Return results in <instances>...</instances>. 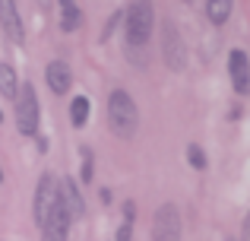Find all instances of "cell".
<instances>
[{"mask_svg": "<svg viewBox=\"0 0 250 241\" xmlns=\"http://www.w3.org/2000/svg\"><path fill=\"white\" fill-rule=\"evenodd\" d=\"M67 232H70V216L63 213V206L57 203V210L51 213L48 225L42 229V241H67Z\"/></svg>", "mask_w": 250, "mask_h": 241, "instance_id": "cell-11", "label": "cell"}, {"mask_svg": "<svg viewBox=\"0 0 250 241\" xmlns=\"http://www.w3.org/2000/svg\"><path fill=\"white\" fill-rule=\"evenodd\" d=\"M228 73H231V86L238 95H250V57L247 51L234 48L228 54Z\"/></svg>", "mask_w": 250, "mask_h": 241, "instance_id": "cell-6", "label": "cell"}, {"mask_svg": "<svg viewBox=\"0 0 250 241\" xmlns=\"http://www.w3.org/2000/svg\"><path fill=\"white\" fill-rule=\"evenodd\" d=\"M187 162L196 168V172H203V168L209 165V159H206V153H203V146H196V143H190V146H187Z\"/></svg>", "mask_w": 250, "mask_h": 241, "instance_id": "cell-17", "label": "cell"}, {"mask_svg": "<svg viewBox=\"0 0 250 241\" xmlns=\"http://www.w3.org/2000/svg\"><path fill=\"white\" fill-rule=\"evenodd\" d=\"M244 241H250V213L244 216Z\"/></svg>", "mask_w": 250, "mask_h": 241, "instance_id": "cell-19", "label": "cell"}, {"mask_svg": "<svg viewBox=\"0 0 250 241\" xmlns=\"http://www.w3.org/2000/svg\"><path fill=\"white\" fill-rule=\"evenodd\" d=\"M162 42H165V64H168L171 70H184L187 54H184V44H181V32H177V25L165 22V29H162Z\"/></svg>", "mask_w": 250, "mask_h": 241, "instance_id": "cell-7", "label": "cell"}, {"mask_svg": "<svg viewBox=\"0 0 250 241\" xmlns=\"http://www.w3.org/2000/svg\"><path fill=\"white\" fill-rule=\"evenodd\" d=\"M57 203H61V194H57V178L51 172H44L42 178H38V187H35V222L38 229H44L51 219V213L57 210Z\"/></svg>", "mask_w": 250, "mask_h": 241, "instance_id": "cell-3", "label": "cell"}, {"mask_svg": "<svg viewBox=\"0 0 250 241\" xmlns=\"http://www.w3.org/2000/svg\"><path fill=\"white\" fill-rule=\"evenodd\" d=\"M70 121H73V127H85V121H89V99L85 95H76L70 102Z\"/></svg>", "mask_w": 250, "mask_h": 241, "instance_id": "cell-15", "label": "cell"}, {"mask_svg": "<svg viewBox=\"0 0 250 241\" xmlns=\"http://www.w3.org/2000/svg\"><path fill=\"white\" fill-rule=\"evenodd\" d=\"M57 194H61V206H63V213L70 216V222H73V219H83L85 203H83V197H80V187H76V181H73V178L57 181Z\"/></svg>", "mask_w": 250, "mask_h": 241, "instance_id": "cell-8", "label": "cell"}, {"mask_svg": "<svg viewBox=\"0 0 250 241\" xmlns=\"http://www.w3.org/2000/svg\"><path fill=\"white\" fill-rule=\"evenodd\" d=\"M184 3H196V0H184Z\"/></svg>", "mask_w": 250, "mask_h": 241, "instance_id": "cell-20", "label": "cell"}, {"mask_svg": "<svg viewBox=\"0 0 250 241\" xmlns=\"http://www.w3.org/2000/svg\"><path fill=\"white\" fill-rule=\"evenodd\" d=\"M19 92V83H16V70L10 64H0V95L3 99H16Z\"/></svg>", "mask_w": 250, "mask_h": 241, "instance_id": "cell-14", "label": "cell"}, {"mask_svg": "<svg viewBox=\"0 0 250 241\" xmlns=\"http://www.w3.org/2000/svg\"><path fill=\"white\" fill-rule=\"evenodd\" d=\"M0 181H3V172H0Z\"/></svg>", "mask_w": 250, "mask_h": 241, "instance_id": "cell-22", "label": "cell"}, {"mask_svg": "<svg viewBox=\"0 0 250 241\" xmlns=\"http://www.w3.org/2000/svg\"><path fill=\"white\" fill-rule=\"evenodd\" d=\"M231 6H234V0H206L209 22L212 25H225L228 16H231Z\"/></svg>", "mask_w": 250, "mask_h": 241, "instance_id": "cell-13", "label": "cell"}, {"mask_svg": "<svg viewBox=\"0 0 250 241\" xmlns=\"http://www.w3.org/2000/svg\"><path fill=\"white\" fill-rule=\"evenodd\" d=\"M124 216H127V219L121 222L114 241H130V238H133V203H124Z\"/></svg>", "mask_w": 250, "mask_h": 241, "instance_id": "cell-16", "label": "cell"}, {"mask_svg": "<svg viewBox=\"0 0 250 241\" xmlns=\"http://www.w3.org/2000/svg\"><path fill=\"white\" fill-rule=\"evenodd\" d=\"M152 241H181V213L174 203H162L152 219Z\"/></svg>", "mask_w": 250, "mask_h": 241, "instance_id": "cell-5", "label": "cell"}, {"mask_svg": "<svg viewBox=\"0 0 250 241\" xmlns=\"http://www.w3.org/2000/svg\"><path fill=\"white\" fill-rule=\"evenodd\" d=\"M92 172H95V165H92V153L83 149V181H92Z\"/></svg>", "mask_w": 250, "mask_h": 241, "instance_id": "cell-18", "label": "cell"}, {"mask_svg": "<svg viewBox=\"0 0 250 241\" xmlns=\"http://www.w3.org/2000/svg\"><path fill=\"white\" fill-rule=\"evenodd\" d=\"M0 121H3V111H0Z\"/></svg>", "mask_w": 250, "mask_h": 241, "instance_id": "cell-21", "label": "cell"}, {"mask_svg": "<svg viewBox=\"0 0 250 241\" xmlns=\"http://www.w3.org/2000/svg\"><path fill=\"white\" fill-rule=\"evenodd\" d=\"M0 25H3L6 38H10L13 44L25 42V25H22V19H19V10H16L13 0H0Z\"/></svg>", "mask_w": 250, "mask_h": 241, "instance_id": "cell-9", "label": "cell"}, {"mask_svg": "<svg viewBox=\"0 0 250 241\" xmlns=\"http://www.w3.org/2000/svg\"><path fill=\"white\" fill-rule=\"evenodd\" d=\"M108 121H111L114 136H121V140H130L136 133V127H140V111H136L133 99L124 89H114L108 95Z\"/></svg>", "mask_w": 250, "mask_h": 241, "instance_id": "cell-2", "label": "cell"}, {"mask_svg": "<svg viewBox=\"0 0 250 241\" xmlns=\"http://www.w3.org/2000/svg\"><path fill=\"white\" fill-rule=\"evenodd\" d=\"M57 3H61V29L76 32L83 25V10L76 6V0H57Z\"/></svg>", "mask_w": 250, "mask_h": 241, "instance_id": "cell-12", "label": "cell"}, {"mask_svg": "<svg viewBox=\"0 0 250 241\" xmlns=\"http://www.w3.org/2000/svg\"><path fill=\"white\" fill-rule=\"evenodd\" d=\"M44 76H48V86L54 95H67L70 92V83H73V73H70V67L63 61H51L48 70H44Z\"/></svg>", "mask_w": 250, "mask_h": 241, "instance_id": "cell-10", "label": "cell"}, {"mask_svg": "<svg viewBox=\"0 0 250 241\" xmlns=\"http://www.w3.org/2000/svg\"><path fill=\"white\" fill-rule=\"evenodd\" d=\"M155 25V6L152 0H133V3L124 10V44H127V54L133 57V64H146V44L152 35Z\"/></svg>", "mask_w": 250, "mask_h": 241, "instance_id": "cell-1", "label": "cell"}, {"mask_svg": "<svg viewBox=\"0 0 250 241\" xmlns=\"http://www.w3.org/2000/svg\"><path fill=\"white\" fill-rule=\"evenodd\" d=\"M16 127L25 136H35L38 130V99H35L32 83H22L16 92Z\"/></svg>", "mask_w": 250, "mask_h": 241, "instance_id": "cell-4", "label": "cell"}, {"mask_svg": "<svg viewBox=\"0 0 250 241\" xmlns=\"http://www.w3.org/2000/svg\"><path fill=\"white\" fill-rule=\"evenodd\" d=\"M228 241H234V238H228Z\"/></svg>", "mask_w": 250, "mask_h": 241, "instance_id": "cell-23", "label": "cell"}]
</instances>
